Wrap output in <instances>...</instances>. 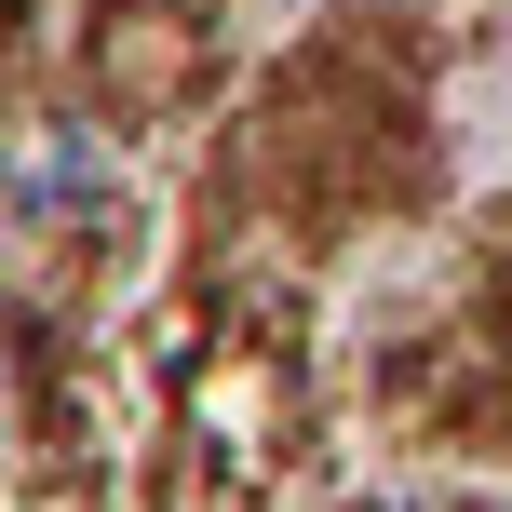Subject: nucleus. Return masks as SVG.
Instances as JSON below:
<instances>
[{
	"label": "nucleus",
	"instance_id": "obj_1",
	"mask_svg": "<svg viewBox=\"0 0 512 512\" xmlns=\"http://www.w3.org/2000/svg\"><path fill=\"white\" fill-rule=\"evenodd\" d=\"M0 176H14V203H95V189H108V149H81V135H27Z\"/></svg>",
	"mask_w": 512,
	"mask_h": 512
}]
</instances>
